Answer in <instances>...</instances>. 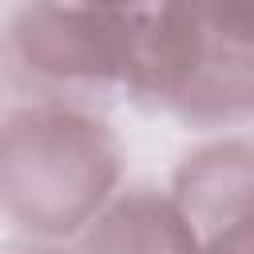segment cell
<instances>
[{
	"mask_svg": "<svg viewBox=\"0 0 254 254\" xmlns=\"http://www.w3.org/2000/svg\"><path fill=\"white\" fill-rule=\"evenodd\" d=\"M75 254H202V242L167 190L119 183L75 234Z\"/></svg>",
	"mask_w": 254,
	"mask_h": 254,
	"instance_id": "obj_5",
	"label": "cell"
},
{
	"mask_svg": "<svg viewBox=\"0 0 254 254\" xmlns=\"http://www.w3.org/2000/svg\"><path fill=\"white\" fill-rule=\"evenodd\" d=\"M119 183V135L83 103L32 99L0 119V214L24 238H75Z\"/></svg>",
	"mask_w": 254,
	"mask_h": 254,
	"instance_id": "obj_1",
	"label": "cell"
},
{
	"mask_svg": "<svg viewBox=\"0 0 254 254\" xmlns=\"http://www.w3.org/2000/svg\"><path fill=\"white\" fill-rule=\"evenodd\" d=\"M202 254H254V230H234L202 246Z\"/></svg>",
	"mask_w": 254,
	"mask_h": 254,
	"instance_id": "obj_6",
	"label": "cell"
},
{
	"mask_svg": "<svg viewBox=\"0 0 254 254\" xmlns=\"http://www.w3.org/2000/svg\"><path fill=\"white\" fill-rule=\"evenodd\" d=\"M155 0H16L4 48L40 99L123 91Z\"/></svg>",
	"mask_w": 254,
	"mask_h": 254,
	"instance_id": "obj_3",
	"label": "cell"
},
{
	"mask_svg": "<svg viewBox=\"0 0 254 254\" xmlns=\"http://www.w3.org/2000/svg\"><path fill=\"white\" fill-rule=\"evenodd\" d=\"M175 206L198 234V242L226 238L234 230H250L254 218V151L246 135L218 139L194 155H187L171 179Z\"/></svg>",
	"mask_w": 254,
	"mask_h": 254,
	"instance_id": "obj_4",
	"label": "cell"
},
{
	"mask_svg": "<svg viewBox=\"0 0 254 254\" xmlns=\"http://www.w3.org/2000/svg\"><path fill=\"white\" fill-rule=\"evenodd\" d=\"M123 91L190 127L246 123L254 107L250 0H155Z\"/></svg>",
	"mask_w": 254,
	"mask_h": 254,
	"instance_id": "obj_2",
	"label": "cell"
},
{
	"mask_svg": "<svg viewBox=\"0 0 254 254\" xmlns=\"http://www.w3.org/2000/svg\"><path fill=\"white\" fill-rule=\"evenodd\" d=\"M0 254H67L60 242H36V238H24V242H8L0 246Z\"/></svg>",
	"mask_w": 254,
	"mask_h": 254,
	"instance_id": "obj_7",
	"label": "cell"
}]
</instances>
